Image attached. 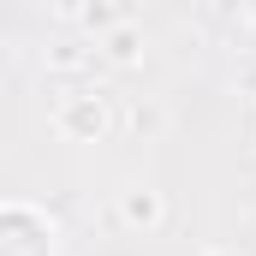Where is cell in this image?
I'll return each mask as SVG.
<instances>
[{"label": "cell", "mask_w": 256, "mask_h": 256, "mask_svg": "<svg viewBox=\"0 0 256 256\" xmlns=\"http://www.w3.org/2000/svg\"><path fill=\"white\" fill-rule=\"evenodd\" d=\"M108 60H114V66L137 60V30H114V36H108Z\"/></svg>", "instance_id": "cell-3"}, {"label": "cell", "mask_w": 256, "mask_h": 256, "mask_svg": "<svg viewBox=\"0 0 256 256\" xmlns=\"http://www.w3.org/2000/svg\"><path fill=\"white\" fill-rule=\"evenodd\" d=\"M126 120H131V131H161V108H155V102H137Z\"/></svg>", "instance_id": "cell-4"}, {"label": "cell", "mask_w": 256, "mask_h": 256, "mask_svg": "<svg viewBox=\"0 0 256 256\" xmlns=\"http://www.w3.org/2000/svg\"><path fill=\"white\" fill-rule=\"evenodd\" d=\"M161 214H167L161 196L143 191V185H131V191L120 196V220H126V226H161Z\"/></svg>", "instance_id": "cell-2"}, {"label": "cell", "mask_w": 256, "mask_h": 256, "mask_svg": "<svg viewBox=\"0 0 256 256\" xmlns=\"http://www.w3.org/2000/svg\"><path fill=\"white\" fill-rule=\"evenodd\" d=\"M54 126H60L66 137H102V131H108V102H102V96H72V102H60Z\"/></svg>", "instance_id": "cell-1"}, {"label": "cell", "mask_w": 256, "mask_h": 256, "mask_svg": "<svg viewBox=\"0 0 256 256\" xmlns=\"http://www.w3.org/2000/svg\"><path fill=\"white\" fill-rule=\"evenodd\" d=\"M208 256H238V250H208Z\"/></svg>", "instance_id": "cell-5"}]
</instances>
